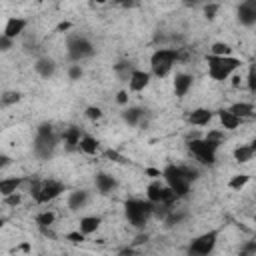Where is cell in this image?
Here are the masks:
<instances>
[{
    "mask_svg": "<svg viewBox=\"0 0 256 256\" xmlns=\"http://www.w3.org/2000/svg\"><path fill=\"white\" fill-rule=\"evenodd\" d=\"M24 186H28V180L24 176H2L0 178V196L14 194V192L22 190Z\"/></svg>",
    "mask_w": 256,
    "mask_h": 256,
    "instance_id": "22",
    "label": "cell"
},
{
    "mask_svg": "<svg viewBox=\"0 0 256 256\" xmlns=\"http://www.w3.org/2000/svg\"><path fill=\"white\" fill-rule=\"evenodd\" d=\"M152 78H154V76H152L150 70L134 68L132 74H130V78H128V82H126V88H128L132 94H140V92H144V90L150 86Z\"/></svg>",
    "mask_w": 256,
    "mask_h": 256,
    "instance_id": "14",
    "label": "cell"
},
{
    "mask_svg": "<svg viewBox=\"0 0 256 256\" xmlns=\"http://www.w3.org/2000/svg\"><path fill=\"white\" fill-rule=\"evenodd\" d=\"M130 94H132V92H130L128 88L118 90V92H116V98H114L116 104H120V106H128V102H130Z\"/></svg>",
    "mask_w": 256,
    "mask_h": 256,
    "instance_id": "37",
    "label": "cell"
},
{
    "mask_svg": "<svg viewBox=\"0 0 256 256\" xmlns=\"http://www.w3.org/2000/svg\"><path fill=\"white\" fill-rule=\"evenodd\" d=\"M162 180L176 192L178 198H186L194 184L192 178L188 176L184 164H172V162L162 168Z\"/></svg>",
    "mask_w": 256,
    "mask_h": 256,
    "instance_id": "7",
    "label": "cell"
},
{
    "mask_svg": "<svg viewBox=\"0 0 256 256\" xmlns=\"http://www.w3.org/2000/svg\"><path fill=\"white\" fill-rule=\"evenodd\" d=\"M64 238H66L68 242H74V244H78V242H80V244H82V242H84L88 236L76 228V230H72V232H66V234H64Z\"/></svg>",
    "mask_w": 256,
    "mask_h": 256,
    "instance_id": "36",
    "label": "cell"
},
{
    "mask_svg": "<svg viewBox=\"0 0 256 256\" xmlns=\"http://www.w3.org/2000/svg\"><path fill=\"white\" fill-rule=\"evenodd\" d=\"M94 4H106V2H110V0H92Z\"/></svg>",
    "mask_w": 256,
    "mask_h": 256,
    "instance_id": "45",
    "label": "cell"
},
{
    "mask_svg": "<svg viewBox=\"0 0 256 256\" xmlns=\"http://www.w3.org/2000/svg\"><path fill=\"white\" fill-rule=\"evenodd\" d=\"M192 86H194V74L192 72L180 70L172 76V92L176 98H186L188 92L192 90Z\"/></svg>",
    "mask_w": 256,
    "mask_h": 256,
    "instance_id": "16",
    "label": "cell"
},
{
    "mask_svg": "<svg viewBox=\"0 0 256 256\" xmlns=\"http://www.w3.org/2000/svg\"><path fill=\"white\" fill-rule=\"evenodd\" d=\"M206 64V76L214 82H226L230 80L242 66L244 60L230 54V56H214V54H206L204 58Z\"/></svg>",
    "mask_w": 256,
    "mask_h": 256,
    "instance_id": "2",
    "label": "cell"
},
{
    "mask_svg": "<svg viewBox=\"0 0 256 256\" xmlns=\"http://www.w3.org/2000/svg\"><path fill=\"white\" fill-rule=\"evenodd\" d=\"M124 216L132 228L144 230L146 224L156 216V204H152L148 198H130L124 202Z\"/></svg>",
    "mask_w": 256,
    "mask_h": 256,
    "instance_id": "5",
    "label": "cell"
},
{
    "mask_svg": "<svg viewBox=\"0 0 256 256\" xmlns=\"http://www.w3.org/2000/svg\"><path fill=\"white\" fill-rule=\"evenodd\" d=\"M22 200H24L22 190H18V192H14V194H8V196H2V204L8 206V208H16V206H20Z\"/></svg>",
    "mask_w": 256,
    "mask_h": 256,
    "instance_id": "34",
    "label": "cell"
},
{
    "mask_svg": "<svg viewBox=\"0 0 256 256\" xmlns=\"http://www.w3.org/2000/svg\"><path fill=\"white\" fill-rule=\"evenodd\" d=\"M252 222H254V226H256V214H254V218H252Z\"/></svg>",
    "mask_w": 256,
    "mask_h": 256,
    "instance_id": "46",
    "label": "cell"
},
{
    "mask_svg": "<svg viewBox=\"0 0 256 256\" xmlns=\"http://www.w3.org/2000/svg\"><path fill=\"white\" fill-rule=\"evenodd\" d=\"M144 196H146L152 204H156V206H174V204L180 200V198L176 196V192H174L162 178L150 180L148 186H146Z\"/></svg>",
    "mask_w": 256,
    "mask_h": 256,
    "instance_id": "9",
    "label": "cell"
},
{
    "mask_svg": "<svg viewBox=\"0 0 256 256\" xmlns=\"http://www.w3.org/2000/svg\"><path fill=\"white\" fill-rule=\"evenodd\" d=\"M236 18L242 26L252 28L256 26V0H242L236 10Z\"/></svg>",
    "mask_w": 256,
    "mask_h": 256,
    "instance_id": "19",
    "label": "cell"
},
{
    "mask_svg": "<svg viewBox=\"0 0 256 256\" xmlns=\"http://www.w3.org/2000/svg\"><path fill=\"white\" fill-rule=\"evenodd\" d=\"M144 174H146L150 180H154V178H162V170H160V168H144Z\"/></svg>",
    "mask_w": 256,
    "mask_h": 256,
    "instance_id": "40",
    "label": "cell"
},
{
    "mask_svg": "<svg viewBox=\"0 0 256 256\" xmlns=\"http://www.w3.org/2000/svg\"><path fill=\"white\" fill-rule=\"evenodd\" d=\"M64 50H66L68 62H78V64L86 62L96 52L92 40L88 36H84V34H68L66 42H64Z\"/></svg>",
    "mask_w": 256,
    "mask_h": 256,
    "instance_id": "8",
    "label": "cell"
},
{
    "mask_svg": "<svg viewBox=\"0 0 256 256\" xmlns=\"http://www.w3.org/2000/svg\"><path fill=\"white\" fill-rule=\"evenodd\" d=\"M32 68H34V74H36L38 78L50 80V78H54L56 72H58V62H56V58H52V56H48V54H40V56L34 58Z\"/></svg>",
    "mask_w": 256,
    "mask_h": 256,
    "instance_id": "12",
    "label": "cell"
},
{
    "mask_svg": "<svg viewBox=\"0 0 256 256\" xmlns=\"http://www.w3.org/2000/svg\"><path fill=\"white\" fill-rule=\"evenodd\" d=\"M136 66L134 64H130L128 60H120V62H116L114 64V74L122 80V82H128V78H130V74H132V70H134Z\"/></svg>",
    "mask_w": 256,
    "mask_h": 256,
    "instance_id": "29",
    "label": "cell"
},
{
    "mask_svg": "<svg viewBox=\"0 0 256 256\" xmlns=\"http://www.w3.org/2000/svg\"><path fill=\"white\" fill-rule=\"evenodd\" d=\"M146 116L148 112L142 108V106H124L122 112H120V118L122 122L128 126V128H138V126H146Z\"/></svg>",
    "mask_w": 256,
    "mask_h": 256,
    "instance_id": "17",
    "label": "cell"
},
{
    "mask_svg": "<svg viewBox=\"0 0 256 256\" xmlns=\"http://www.w3.org/2000/svg\"><path fill=\"white\" fill-rule=\"evenodd\" d=\"M218 236H220V230H206V232L198 234L196 238H192L186 250L190 254H196V256H208L216 250Z\"/></svg>",
    "mask_w": 256,
    "mask_h": 256,
    "instance_id": "10",
    "label": "cell"
},
{
    "mask_svg": "<svg viewBox=\"0 0 256 256\" xmlns=\"http://www.w3.org/2000/svg\"><path fill=\"white\" fill-rule=\"evenodd\" d=\"M244 84H246L248 92H252V94L256 92V60L248 64L246 74H244Z\"/></svg>",
    "mask_w": 256,
    "mask_h": 256,
    "instance_id": "31",
    "label": "cell"
},
{
    "mask_svg": "<svg viewBox=\"0 0 256 256\" xmlns=\"http://www.w3.org/2000/svg\"><path fill=\"white\" fill-rule=\"evenodd\" d=\"M250 180H252V176H250L248 172H236V174H232V176L228 178L226 186H228L232 192H242V190L250 184Z\"/></svg>",
    "mask_w": 256,
    "mask_h": 256,
    "instance_id": "28",
    "label": "cell"
},
{
    "mask_svg": "<svg viewBox=\"0 0 256 256\" xmlns=\"http://www.w3.org/2000/svg\"><path fill=\"white\" fill-rule=\"evenodd\" d=\"M14 44H16V40H12V38L0 34V50H2V52H10Z\"/></svg>",
    "mask_w": 256,
    "mask_h": 256,
    "instance_id": "38",
    "label": "cell"
},
{
    "mask_svg": "<svg viewBox=\"0 0 256 256\" xmlns=\"http://www.w3.org/2000/svg\"><path fill=\"white\" fill-rule=\"evenodd\" d=\"M36 206H46L58 200L66 192V184L58 178H32L28 180V190H26Z\"/></svg>",
    "mask_w": 256,
    "mask_h": 256,
    "instance_id": "1",
    "label": "cell"
},
{
    "mask_svg": "<svg viewBox=\"0 0 256 256\" xmlns=\"http://www.w3.org/2000/svg\"><path fill=\"white\" fill-rule=\"evenodd\" d=\"M110 2H114V4H120V6H128L132 0H110Z\"/></svg>",
    "mask_w": 256,
    "mask_h": 256,
    "instance_id": "42",
    "label": "cell"
},
{
    "mask_svg": "<svg viewBox=\"0 0 256 256\" xmlns=\"http://www.w3.org/2000/svg\"><path fill=\"white\" fill-rule=\"evenodd\" d=\"M218 8H220L218 4H206V6H204V14H206V18H208V20H214Z\"/></svg>",
    "mask_w": 256,
    "mask_h": 256,
    "instance_id": "39",
    "label": "cell"
},
{
    "mask_svg": "<svg viewBox=\"0 0 256 256\" xmlns=\"http://www.w3.org/2000/svg\"><path fill=\"white\" fill-rule=\"evenodd\" d=\"M20 98H22V94L18 90H4L2 96H0V104H2V108H8V106L18 104Z\"/></svg>",
    "mask_w": 256,
    "mask_h": 256,
    "instance_id": "32",
    "label": "cell"
},
{
    "mask_svg": "<svg viewBox=\"0 0 256 256\" xmlns=\"http://www.w3.org/2000/svg\"><path fill=\"white\" fill-rule=\"evenodd\" d=\"M78 152H82L84 156H96L100 154V142L96 136L88 134V132H82L80 136V142H78Z\"/></svg>",
    "mask_w": 256,
    "mask_h": 256,
    "instance_id": "25",
    "label": "cell"
},
{
    "mask_svg": "<svg viewBox=\"0 0 256 256\" xmlns=\"http://www.w3.org/2000/svg\"><path fill=\"white\" fill-rule=\"evenodd\" d=\"M100 226H102V216L100 214H82L78 218V226L76 228L80 232H84L86 236H92V234H96L100 230Z\"/></svg>",
    "mask_w": 256,
    "mask_h": 256,
    "instance_id": "23",
    "label": "cell"
},
{
    "mask_svg": "<svg viewBox=\"0 0 256 256\" xmlns=\"http://www.w3.org/2000/svg\"><path fill=\"white\" fill-rule=\"evenodd\" d=\"M90 200H92V196H90L88 190H84V188H74V190H70V192L66 194V208H68L70 212H80V210H84V208L90 204Z\"/></svg>",
    "mask_w": 256,
    "mask_h": 256,
    "instance_id": "18",
    "label": "cell"
},
{
    "mask_svg": "<svg viewBox=\"0 0 256 256\" xmlns=\"http://www.w3.org/2000/svg\"><path fill=\"white\" fill-rule=\"evenodd\" d=\"M214 118H216V112L206 106H198L186 112V124L194 128H206L214 122Z\"/></svg>",
    "mask_w": 256,
    "mask_h": 256,
    "instance_id": "11",
    "label": "cell"
},
{
    "mask_svg": "<svg viewBox=\"0 0 256 256\" xmlns=\"http://www.w3.org/2000/svg\"><path fill=\"white\" fill-rule=\"evenodd\" d=\"M180 58H182L180 48H174V46H160V48H156L150 54V60H148L152 76L158 78V80L168 78L174 72V68L180 62Z\"/></svg>",
    "mask_w": 256,
    "mask_h": 256,
    "instance_id": "3",
    "label": "cell"
},
{
    "mask_svg": "<svg viewBox=\"0 0 256 256\" xmlns=\"http://www.w3.org/2000/svg\"><path fill=\"white\" fill-rule=\"evenodd\" d=\"M248 144H250V148L254 150V154H256V136H252L250 140H248Z\"/></svg>",
    "mask_w": 256,
    "mask_h": 256,
    "instance_id": "41",
    "label": "cell"
},
{
    "mask_svg": "<svg viewBox=\"0 0 256 256\" xmlns=\"http://www.w3.org/2000/svg\"><path fill=\"white\" fill-rule=\"evenodd\" d=\"M60 144V134L54 130L52 124L42 122L36 132H34V140H32V154L38 160H48L54 156L56 148Z\"/></svg>",
    "mask_w": 256,
    "mask_h": 256,
    "instance_id": "4",
    "label": "cell"
},
{
    "mask_svg": "<svg viewBox=\"0 0 256 256\" xmlns=\"http://www.w3.org/2000/svg\"><path fill=\"white\" fill-rule=\"evenodd\" d=\"M186 148H188V154L194 158V162L198 166H202V168L214 166L218 162V150H220V146L214 144V142H210L204 134L186 140Z\"/></svg>",
    "mask_w": 256,
    "mask_h": 256,
    "instance_id": "6",
    "label": "cell"
},
{
    "mask_svg": "<svg viewBox=\"0 0 256 256\" xmlns=\"http://www.w3.org/2000/svg\"><path fill=\"white\" fill-rule=\"evenodd\" d=\"M66 76H68V80H72V82L80 80V78L84 76V68H82V64H78V62H70V64L66 66Z\"/></svg>",
    "mask_w": 256,
    "mask_h": 256,
    "instance_id": "33",
    "label": "cell"
},
{
    "mask_svg": "<svg viewBox=\"0 0 256 256\" xmlns=\"http://www.w3.org/2000/svg\"><path fill=\"white\" fill-rule=\"evenodd\" d=\"M54 222H56V212L50 210V208H42V210H38V212L34 214V224L38 226V230H40L44 236H50V234H52L50 228L54 226Z\"/></svg>",
    "mask_w": 256,
    "mask_h": 256,
    "instance_id": "21",
    "label": "cell"
},
{
    "mask_svg": "<svg viewBox=\"0 0 256 256\" xmlns=\"http://www.w3.org/2000/svg\"><path fill=\"white\" fill-rule=\"evenodd\" d=\"M80 136H82V130H80V128H76V126L64 128V132L60 134V142H62L64 150H68V152H74V150H78V142H80Z\"/></svg>",
    "mask_w": 256,
    "mask_h": 256,
    "instance_id": "24",
    "label": "cell"
},
{
    "mask_svg": "<svg viewBox=\"0 0 256 256\" xmlns=\"http://www.w3.org/2000/svg\"><path fill=\"white\" fill-rule=\"evenodd\" d=\"M254 158H256V154H254V150L250 148L248 142L236 144V146L232 148V160H234L236 164H248V162H252Z\"/></svg>",
    "mask_w": 256,
    "mask_h": 256,
    "instance_id": "27",
    "label": "cell"
},
{
    "mask_svg": "<svg viewBox=\"0 0 256 256\" xmlns=\"http://www.w3.org/2000/svg\"><path fill=\"white\" fill-rule=\"evenodd\" d=\"M94 188H96L98 194L110 196V194H114V192L120 188V182H118V178H116L112 172L100 170V172H96V176H94Z\"/></svg>",
    "mask_w": 256,
    "mask_h": 256,
    "instance_id": "13",
    "label": "cell"
},
{
    "mask_svg": "<svg viewBox=\"0 0 256 256\" xmlns=\"http://www.w3.org/2000/svg\"><path fill=\"white\" fill-rule=\"evenodd\" d=\"M84 116H86L90 122H96V120H100V118L104 116V112H102L100 106H86V108H84Z\"/></svg>",
    "mask_w": 256,
    "mask_h": 256,
    "instance_id": "35",
    "label": "cell"
},
{
    "mask_svg": "<svg viewBox=\"0 0 256 256\" xmlns=\"http://www.w3.org/2000/svg\"><path fill=\"white\" fill-rule=\"evenodd\" d=\"M8 164H10V158H8L6 154H2V168H6Z\"/></svg>",
    "mask_w": 256,
    "mask_h": 256,
    "instance_id": "43",
    "label": "cell"
},
{
    "mask_svg": "<svg viewBox=\"0 0 256 256\" xmlns=\"http://www.w3.org/2000/svg\"><path fill=\"white\" fill-rule=\"evenodd\" d=\"M184 4L186 6H194V4H198V0H184Z\"/></svg>",
    "mask_w": 256,
    "mask_h": 256,
    "instance_id": "44",
    "label": "cell"
},
{
    "mask_svg": "<svg viewBox=\"0 0 256 256\" xmlns=\"http://www.w3.org/2000/svg\"><path fill=\"white\" fill-rule=\"evenodd\" d=\"M216 118H218V122H220V128L226 130V132H236V130L244 124V120H242L240 116H236L228 106L216 110Z\"/></svg>",
    "mask_w": 256,
    "mask_h": 256,
    "instance_id": "20",
    "label": "cell"
},
{
    "mask_svg": "<svg viewBox=\"0 0 256 256\" xmlns=\"http://www.w3.org/2000/svg\"><path fill=\"white\" fill-rule=\"evenodd\" d=\"M208 54H214V56H230V54H234V48L228 42H212L210 48H208Z\"/></svg>",
    "mask_w": 256,
    "mask_h": 256,
    "instance_id": "30",
    "label": "cell"
},
{
    "mask_svg": "<svg viewBox=\"0 0 256 256\" xmlns=\"http://www.w3.org/2000/svg\"><path fill=\"white\" fill-rule=\"evenodd\" d=\"M228 108H230L236 116H240L244 122L250 120V118L256 114V106H254V102H250V100H236V102H232Z\"/></svg>",
    "mask_w": 256,
    "mask_h": 256,
    "instance_id": "26",
    "label": "cell"
},
{
    "mask_svg": "<svg viewBox=\"0 0 256 256\" xmlns=\"http://www.w3.org/2000/svg\"><path fill=\"white\" fill-rule=\"evenodd\" d=\"M28 18H22V16H8L4 26H2V36H8L12 40H18L26 34V28H28Z\"/></svg>",
    "mask_w": 256,
    "mask_h": 256,
    "instance_id": "15",
    "label": "cell"
}]
</instances>
